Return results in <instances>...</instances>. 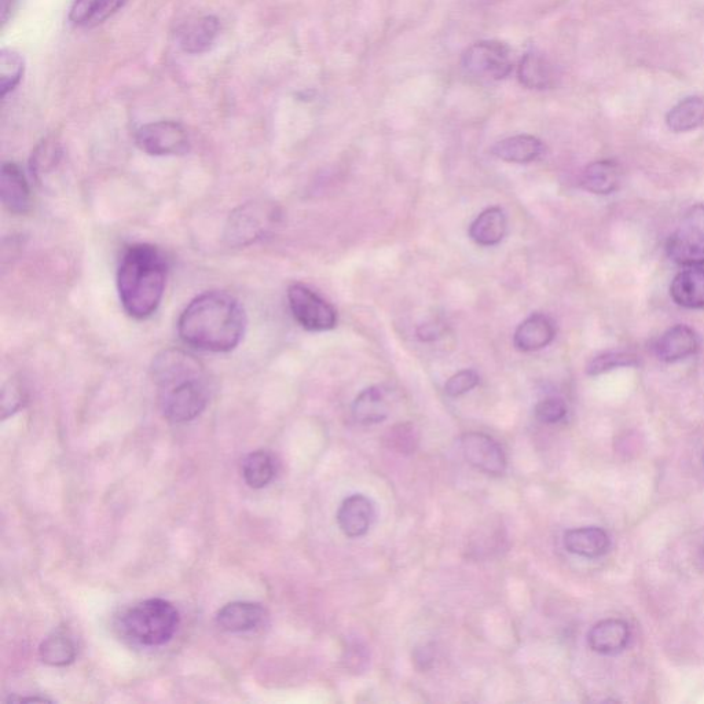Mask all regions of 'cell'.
<instances>
[{
  "instance_id": "cell-1",
  "label": "cell",
  "mask_w": 704,
  "mask_h": 704,
  "mask_svg": "<svg viewBox=\"0 0 704 704\" xmlns=\"http://www.w3.org/2000/svg\"><path fill=\"white\" fill-rule=\"evenodd\" d=\"M153 380L161 413L171 423L192 421L209 402V379L203 363L189 352L168 348L154 358Z\"/></svg>"
},
{
  "instance_id": "cell-2",
  "label": "cell",
  "mask_w": 704,
  "mask_h": 704,
  "mask_svg": "<svg viewBox=\"0 0 704 704\" xmlns=\"http://www.w3.org/2000/svg\"><path fill=\"white\" fill-rule=\"evenodd\" d=\"M247 318L240 302L226 292L197 296L178 321L179 336L187 346L208 352H229L244 337Z\"/></svg>"
},
{
  "instance_id": "cell-3",
  "label": "cell",
  "mask_w": 704,
  "mask_h": 704,
  "mask_svg": "<svg viewBox=\"0 0 704 704\" xmlns=\"http://www.w3.org/2000/svg\"><path fill=\"white\" fill-rule=\"evenodd\" d=\"M167 282L163 253L149 244L132 245L124 252L117 270L121 306L132 318L145 319L156 313Z\"/></svg>"
},
{
  "instance_id": "cell-4",
  "label": "cell",
  "mask_w": 704,
  "mask_h": 704,
  "mask_svg": "<svg viewBox=\"0 0 704 704\" xmlns=\"http://www.w3.org/2000/svg\"><path fill=\"white\" fill-rule=\"evenodd\" d=\"M179 612L170 601L149 599L132 605L121 615V633L142 647H161L175 636Z\"/></svg>"
},
{
  "instance_id": "cell-5",
  "label": "cell",
  "mask_w": 704,
  "mask_h": 704,
  "mask_svg": "<svg viewBox=\"0 0 704 704\" xmlns=\"http://www.w3.org/2000/svg\"><path fill=\"white\" fill-rule=\"evenodd\" d=\"M666 249L669 258L680 266H704V204L688 209Z\"/></svg>"
},
{
  "instance_id": "cell-6",
  "label": "cell",
  "mask_w": 704,
  "mask_h": 704,
  "mask_svg": "<svg viewBox=\"0 0 704 704\" xmlns=\"http://www.w3.org/2000/svg\"><path fill=\"white\" fill-rule=\"evenodd\" d=\"M462 68L467 75L486 82L505 79L513 69L511 47L498 40L472 44L462 55Z\"/></svg>"
},
{
  "instance_id": "cell-7",
  "label": "cell",
  "mask_w": 704,
  "mask_h": 704,
  "mask_svg": "<svg viewBox=\"0 0 704 704\" xmlns=\"http://www.w3.org/2000/svg\"><path fill=\"white\" fill-rule=\"evenodd\" d=\"M289 308L297 324L310 332H326L337 325V313L332 304L303 284L288 289Z\"/></svg>"
},
{
  "instance_id": "cell-8",
  "label": "cell",
  "mask_w": 704,
  "mask_h": 704,
  "mask_svg": "<svg viewBox=\"0 0 704 704\" xmlns=\"http://www.w3.org/2000/svg\"><path fill=\"white\" fill-rule=\"evenodd\" d=\"M275 211L266 204L248 203L241 205L230 215L225 238L230 247H245L267 233L274 222Z\"/></svg>"
},
{
  "instance_id": "cell-9",
  "label": "cell",
  "mask_w": 704,
  "mask_h": 704,
  "mask_svg": "<svg viewBox=\"0 0 704 704\" xmlns=\"http://www.w3.org/2000/svg\"><path fill=\"white\" fill-rule=\"evenodd\" d=\"M135 142L142 152L150 156H181L190 149L185 128L170 120L145 124L135 134Z\"/></svg>"
},
{
  "instance_id": "cell-10",
  "label": "cell",
  "mask_w": 704,
  "mask_h": 704,
  "mask_svg": "<svg viewBox=\"0 0 704 704\" xmlns=\"http://www.w3.org/2000/svg\"><path fill=\"white\" fill-rule=\"evenodd\" d=\"M461 450L469 465L486 475L500 476L506 469L502 447L491 436L480 432L462 435Z\"/></svg>"
},
{
  "instance_id": "cell-11",
  "label": "cell",
  "mask_w": 704,
  "mask_h": 704,
  "mask_svg": "<svg viewBox=\"0 0 704 704\" xmlns=\"http://www.w3.org/2000/svg\"><path fill=\"white\" fill-rule=\"evenodd\" d=\"M373 502L362 494H352L343 501L337 512V524L348 538H359L368 534L374 522Z\"/></svg>"
},
{
  "instance_id": "cell-12",
  "label": "cell",
  "mask_w": 704,
  "mask_h": 704,
  "mask_svg": "<svg viewBox=\"0 0 704 704\" xmlns=\"http://www.w3.org/2000/svg\"><path fill=\"white\" fill-rule=\"evenodd\" d=\"M699 347L700 340L695 330L687 325H676L659 337L654 351L660 361L674 363L692 357Z\"/></svg>"
},
{
  "instance_id": "cell-13",
  "label": "cell",
  "mask_w": 704,
  "mask_h": 704,
  "mask_svg": "<svg viewBox=\"0 0 704 704\" xmlns=\"http://www.w3.org/2000/svg\"><path fill=\"white\" fill-rule=\"evenodd\" d=\"M220 24L215 16L193 18L179 28L178 44L186 54H203L212 49L218 39Z\"/></svg>"
},
{
  "instance_id": "cell-14",
  "label": "cell",
  "mask_w": 704,
  "mask_h": 704,
  "mask_svg": "<svg viewBox=\"0 0 704 704\" xmlns=\"http://www.w3.org/2000/svg\"><path fill=\"white\" fill-rule=\"evenodd\" d=\"M0 197L11 214L24 215L31 209V190L17 164L5 163L0 176Z\"/></svg>"
},
{
  "instance_id": "cell-15",
  "label": "cell",
  "mask_w": 704,
  "mask_h": 704,
  "mask_svg": "<svg viewBox=\"0 0 704 704\" xmlns=\"http://www.w3.org/2000/svg\"><path fill=\"white\" fill-rule=\"evenodd\" d=\"M630 626L622 619H605L596 623L588 634L589 647L601 655H616L629 645Z\"/></svg>"
},
{
  "instance_id": "cell-16",
  "label": "cell",
  "mask_w": 704,
  "mask_h": 704,
  "mask_svg": "<svg viewBox=\"0 0 704 704\" xmlns=\"http://www.w3.org/2000/svg\"><path fill=\"white\" fill-rule=\"evenodd\" d=\"M556 337V325L545 314H533L517 326L513 344L519 351L533 352L548 347Z\"/></svg>"
},
{
  "instance_id": "cell-17",
  "label": "cell",
  "mask_w": 704,
  "mask_h": 704,
  "mask_svg": "<svg viewBox=\"0 0 704 704\" xmlns=\"http://www.w3.org/2000/svg\"><path fill=\"white\" fill-rule=\"evenodd\" d=\"M517 77L522 86L530 90H549L556 86L559 79L555 65L538 50H530L523 55Z\"/></svg>"
},
{
  "instance_id": "cell-18",
  "label": "cell",
  "mask_w": 704,
  "mask_h": 704,
  "mask_svg": "<svg viewBox=\"0 0 704 704\" xmlns=\"http://www.w3.org/2000/svg\"><path fill=\"white\" fill-rule=\"evenodd\" d=\"M266 611L260 604L236 601L225 605L216 615L220 629L229 633L251 632L264 621Z\"/></svg>"
},
{
  "instance_id": "cell-19",
  "label": "cell",
  "mask_w": 704,
  "mask_h": 704,
  "mask_svg": "<svg viewBox=\"0 0 704 704\" xmlns=\"http://www.w3.org/2000/svg\"><path fill=\"white\" fill-rule=\"evenodd\" d=\"M491 153L506 163L530 164L541 159L545 153V145L533 135H515L495 143Z\"/></svg>"
},
{
  "instance_id": "cell-20",
  "label": "cell",
  "mask_w": 704,
  "mask_h": 704,
  "mask_svg": "<svg viewBox=\"0 0 704 704\" xmlns=\"http://www.w3.org/2000/svg\"><path fill=\"white\" fill-rule=\"evenodd\" d=\"M564 548L572 555L596 559L610 550V535L600 527H581L564 534Z\"/></svg>"
},
{
  "instance_id": "cell-21",
  "label": "cell",
  "mask_w": 704,
  "mask_h": 704,
  "mask_svg": "<svg viewBox=\"0 0 704 704\" xmlns=\"http://www.w3.org/2000/svg\"><path fill=\"white\" fill-rule=\"evenodd\" d=\"M623 170L615 160H599L589 164L583 171L581 185L583 189L599 196L612 194L621 187Z\"/></svg>"
},
{
  "instance_id": "cell-22",
  "label": "cell",
  "mask_w": 704,
  "mask_h": 704,
  "mask_svg": "<svg viewBox=\"0 0 704 704\" xmlns=\"http://www.w3.org/2000/svg\"><path fill=\"white\" fill-rule=\"evenodd\" d=\"M670 296L685 308H704V266L689 267L676 275L670 286Z\"/></svg>"
},
{
  "instance_id": "cell-23",
  "label": "cell",
  "mask_w": 704,
  "mask_h": 704,
  "mask_svg": "<svg viewBox=\"0 0 704 704\" xmlns=\"http://www.w3.org/2000/svg\"><path fill=\"white\" fill-rule=\"evenodd\" d=\"M508 231V220L504 209L491 207L484 209L482 214L473 220L469 227V237L480 247H494L500 244Z\"/></svg>"
},
{
  "instance_id": "cell-24",
  "label": "cell",
  "mask_w": 704,
  "mask_h": 704,
  "mask_svg": "<svg viewBox=\"0 0 704 704\" xmlns=\"http://www.w3.org/2000/svg\"><path fill=\"white\" fill-rule=\"evenodd\" d=\"M352 416L362 425L379 424L390 416L387 391L380 385L366 388L352 403Z\"/></svg>"
},
{
  "instance_id": "cell-25",
  "label": "cell",
  "mask_w": 704,
  "mask_h": 704,
  "mask_svg": "<svg viewBox=\"0 0 704 704\" xmlns=\"http://www.w3.org/2000/svg\"><path fill=\"white\" fill-rule=\"evenodd\" d=\"M127 0H75L69 18L76 27L102 24L126 5Z\"/></svg>"
},
{
  "instance_id": "cell-26",
  "label": "cell",
  "mask_w": 704,
  "mask_h": 704,
  "mask_svg": "<svg viewBox=\"0 0 704 704\" xmlns=\"http://www.w3.org/2000/svg\"><path fill=\"white\" fill-rule=\"evenodd\" d=\"M704 123V99L688 97L678 102L666 116L667 127L674 132L695 130Z\"/></svg>"
},
{
  "instance_id": "cell-27",
  "label": "cell",
  "mask_w": 704,
  "mask_h": 704,
  "mask_svg": "<svg viewBox=\"0 0 704 704\" xmlns=\"http://www.w3.org/2000/svg\"><path fill=\"white\" fill-rule=\"evenodd\" d=\"M40 658L46 665L64 667L76 659L75 641L64 632H55L43 641L39 648Z\"/></svg>"
},
{
  "instance_id": "cell-28",
  "label": "cell",
  "mask_w": 704,
  "mask_h": 704,
  "mask_svg": "<svg viewBox=\"0 0 704 704\" xmlns=\"http://www.w3.org/2000/svg\"><path fill=\"white\" fill-rule=\"evenodd\" d=\"M275 471L274 458L267 451H255L242 462V476L252 489L266 487L274 479Z\"/></svg>"
},
{
  "instance_id": "cell-29",
  "label": "cell",
  "mask_w": 704,
  "mask_h": 704,
  "mask_svg": "<svg viewBox=\"0 0 704 704\" xmlns=\"http://www.w3.org/2000/svg\"><path fill=\"white\" fill-rule=\"evenodd\" d=\"M25 72L24 57L16 50L0 51V95L6 98L20 86Z\"/></svg>"
},
{
  "instance_id": "cell-30",
  "label": "cell",
  "mask_w": 704,
  "mask_h": 704,
  "mask_svg": "<svg viewBox=\"0 0 704 704\" xmlns=\"http://www.w3.org/2000/svg\"><path fill=\"white\" fill-rule=\"evenodd\" d=\"M61 146L54 138H46L32 154L31 171L39 182L50 175L61 160Z\"/></svg>"
},
{
  "instance_id": "cell-31",
  "label": "cell",
  "mask_w": 704,
  "mask_h": 704,
  "mask_svg": "<svg viewBox=\"0 0 704 704\" xmlns=\"http://www.w3.org/2000/svg\"><path fill=\"white\" fill-rule=\"evenodd\" d=\"M638 363L636 355L625 351H608L597 355L588 363L586 373L589 376H599V374L611 372L619 368H630Z\"/></svg>"
},
{
  "instance_id": "cell-32",
  "label": "cell",
  "mask_w": 704,
  "mask_h": 704,
  "mask_svg": "<svg viewBox=\"0 0 704 704\" xmlns=\"http://www.w3.org/2000/svg\"><path fill=\"white\" fill-rule=\"evenodd\" d=\"M385 440L398 453H412L416 450L418 435L412 424H398L390 429Z\"/></svg>"
},
{
  "instance_id": "cell-33",
  "label": "cell",
  "mask_w": 704,
  "mask_h": 704,
  "mask_svg": "<svg viewBox=\"0 0 704 704\" xmlns=\"http://www.w3.org/2000/svg\"><path fill=\"white\" fill-rule=\"evenodd\" d=\"M535 416L545 424H557L567 416V405L560 398H546L535 407Z\"/></svg>"
},
{
  "instance_id": "cell-34",
  "label": "cell",
  "mask_w": 704,
  "mask_h": 704,
  "mask_svg": "<svg viewBox=\"0 0 704 704\" xmlns=\"http://www.w3.org/2000/svg\"><path fill=\"white\" fill-rule=\"evenodd\" d=\"M479 376L475 370H461L454 376H451L445 385L446 394L449 396H461L478 387Z\"/></svg>"
},
{
  "instance_id": "cell-35",
  "label": "cell",
  "mask_w": 704,
  "mask_h": 704,
  "mask_svg": "<svg viewBox=\"0 0 704 704\" xmlns=\"http://www.w3.org/2000/svg\"><path fill=\"white\" fill-rule=\"evenodd\" d=\"M25 391L21 387V384L16 383V381H11V383L6 384L3 388L2 396V417L6 420L7 417L13 416L14 413L18 412L25 403Z\"/></svg>"
},
{
  "instance_id": "cell-36",
  "label": "cell",
  "mask_w": 704,
  "mask_h": 704,
  "mask_svg": "<svg viewBox=\"0 0 704 704\" xmlns=\"http://www.w3.org/2000/svg\"><path fill=\"white\" fill-rule=\"evenodd\" d=\"M440 332H442V330H440L439 325L425 324L421 325L420 328H418L417 335L423 341H431L435 340L436 337L440 335Z\"/></svg>"
},
{
  "instance_id": "cell-37",
  "label": "cell",
  "mask_w": 704,
  "mask_h": 704,
  "mask_svg": "<svg viewBox=\"0 0 704 704\" xmlns=\"http://www.w3.org/2000/svg\"><path fill=\"white\" fill-rule=\"evenodd\" d=\"M17 0H2V24L6 25L11 14L16 9Z\"/></svg>"
},
{
  "instance_id": "cell-38",
  "label": "cell",
  "mask_w": 704,
  "mask_h": 704,
  "mask_svg": "<svg viewBox=\"0 0 704 704\" xmlns=\"http://www.w3.org/2000/svg\"><path fill=\"white\" fill-rule=\"evenodd\" d=\"M702 557H703V560H704V544H703V546H702Z\"/></svg>"
},
{
  "instance_id": "cell-39",
  "label": "cell",
  "mask_w": 704,
  "mask_h": 704,
  "mask_svg": "<svg viewBox=\"0 0 704 704\" xmlns=\"http://www.w3.org/2000/svg\"><path fill=\"white\" fill-rule=\"evenodd\" d=\"M703 462H704V458H703Z\"/></svg>"
}]
</instances>
